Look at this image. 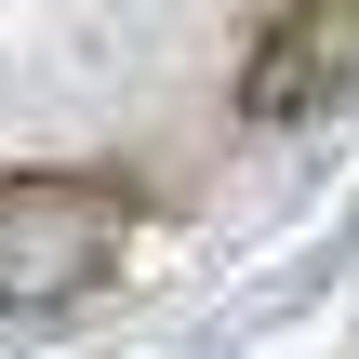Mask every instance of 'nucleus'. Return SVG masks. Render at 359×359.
I'll return each mask as SVG.
<instances>
[{
	"label": "nucleus",
	"mask_w": 359,
	"mask_h": 359,
	"mask_svg": "<svg viewBox=\"0 0 359 359\" xmlns=\"http://www.w3.org/2000/svg\"><path fill=\"white\" fill-rule=\"evenodd\" d=\"M107 253H120V200L107 187H80V173H13L0 187V306L13 320L80 306L107 280Z\"/></svg>",
	"instance_id": "f257e3e1"
},
{
	"label": "nucleus",
	"mask_w": 359,
	"mask_h": 359,
	"mask_svg": "<svg viewBox=\"0 0 359 359\" xmlns=\"http://www.w3.org/2000/svg\"><path fill=\"white\" fill-rule=\"evenodd\" d=\"M346 93H359V0H293L253 40V67H240V107L253 120H320Z\"/></svg>",
	"instance_id": "f03ea898"
}]
</instances>
